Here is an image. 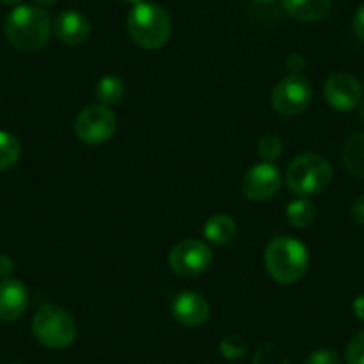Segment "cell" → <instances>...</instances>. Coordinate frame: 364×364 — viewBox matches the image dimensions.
Masks as SVG:
<instances>
[{
  "instance_id": "6da1fadb",
  "label": "cell",
  "mask_w": 364,
  "mask_h": 364,
  "mask_svg": "<svg viewBox=\"0 0 364 364\" xmlns=\"http://www.w3.org/2000/svg\"><path fill=\"white\" fill-rule=\"evenodd\" d=\"M4 33L9 43L18 50L36 52L50 40V15L38 6H18L6 18Z\"/></svg>"
},
{
  "instance_id": "7a4b0ae2",
  "label": "cell",
  "mask_w": 364,
  "mask_h": 364,
  "mask_svg": "<svg viewBox=\"0 0 364 364\" xmlns=\"http://www.w3.org/2000/svg\"><path fill=\"white\" fill-rule=\"evenodd\" d=\"M264 266L275 282L295 284L307 273L309 254L295 237H273L264 250Z\"/></svg>"
},
{
  "instance_id": "3957f363",
  "label": "cell",
  "mask_w": 364,
  "mask_h": 364,
  "mask_svg": "<svg viewBox=\"0 0 364 364\" xmlns=\"http://www.w3.org/2000/svg\"><path fill=\"white\" fill-rule=\"evenodd\" d=\"M127 31L132 41L143 48H161L171 34L168 13L154 2H138L127 15Z\"/></svg>"
},
{
  "instance_id": "277c9868",
  "label": "cell",
  "mask_w": 364,
  "mask_h": 364,
  "mask_svg": "<svg viewBox=\"0 0 364 364\" xmlns=\"http://www.w3.org/2000/svg\"><path fill=\"white\" fill-rule=\"evenodd\" d=\"M286 182L289 190L299 197L321 193L332 182V166L320 154H300L289 163Z\"/></svg>"
},
{
  "instance_id": "5b68a950",
  "label": "cell",
  "mask_w": 364,
  "mask_h": 364,
  "mask_svg": "<svg viewBox=\"0 0 364 364\" xmlns=\"http://www.w3.org/2000/svg\"><path fill=\"white\" fill-rule=\"evenodd\" d=\"M33 334L52 350L68 348L77 338V323L72 314L58 304H45L33 318Z\"/></svg>"
},
{
  "instance_id": "8992f818",
  "label": "cell",
  "mask_w": 364,
  "mask_h": 364,
  "mask_svg": "<svg viewBox=\"0 0 364 364\" xmlns=\"http://www.w3.org/2000/svg\"><path fill=\"white\" fill-rule=\"evenodd\" d=\"M313 102V87L311 82L300 73L284 77L275 86L272 93L273 109L284 117H296L309 109Z\"/></svg>"
},
{
  "instance_id": "52a82bcc",
  "label": "cell",
  "mask_w": 364,
  "mask_h": 364,
  "mask_svg": "<svg viewBox=\"0 0 364 364\" xmlns=\"http://www.w3.org/2000/svg\"><path fill=\"white\" fill-rule=\"evenodd\" d=\"M75 132L86 145H102L109 141L117 132V117L102 104L87 106L77 114Z\"/></svg>"
},
{
  "instance_id": "ba28073f",
  "label": "cell",
  "mask_w": 364,
  "mask_h": 364,
  "mask_svg": "<svg viewBox=\"0 0 364 364\" xmlns=\"http://www.w3.org/2000/svg\"><path fill=\"white\" fill-rule=\"evenodd\" d=\"M213 252L204 241L184 240L171 248L168 264L178 277H197L211 266Z\"/></svg>"
},
{
  "instance_id": "9c48e42d",
  "label": "cell",
  "mask_w": 364,
  "mask_h": 364,
  "mask_svg": "<svg viewBox=\"0 0 364 364\" xmlns=\"http://www.w3.org/2000/svg\"><path fill=\"white\" fill-rule=\"evenodd\" d=\"M282 186V177L279 168L273 163H259L245 173L241 182V191L248 200L264 202L277 195Z\"/></svg>"
},
{
  "instance_id": "30bf717a",
  "label": "cell",
  "mask_w": 364,
  "mask_h": 364,
  "mask_svg": "<svg viewBox=\"0 0 364 364\" xmlns=\"http://www.w3.org/2000/svg\"><path fill=\"white\" fill-rule=\"evenodd\" d=\"M363 90L359 80L350 73H334L325 84V100L332 109L350 113L360 104Z\"/></svg>"
},
{
  "instance_id": "8fae6325",
  "label": "cell",
  "mask_w": 364,
  "mask_h": 364,
  "mask_svg": "<svg viewBox=\"0 0 364 364\" xmlns=\"http://www.w3.org/2000/svg\"><path fill=\"white\" fill-rule=\"evenodd\" d=\"M209 313L208 300L195 291L178 293L171 304V314L184 327H200L208 321Z\"/></svg>"
},
{
  "instance_id": "7c38bea8",
  "label": "cell",
  "mask_w": 364,
  "mask_h": 364,
  "mask_svg": "<svg viewBox=\"0 0 364 364\" xmlns=\"http://www.w3.org/2000/svg\"><path fill=\"white\" fill-rule=\"evenodd\" d=\"M29 306V291L18 279L0 281V321L9 323L26 313Z\"/></svg>"
},
{
  "instance_id": "4fadbf2b",
  "label": "cell",
  "mask_w": 364,
  "mask_h": 364,
  "mask_svg": "<svg viewBox=\"0 0 364 364\" xmlns=\"http://www.w3.org/2000/svg\"><path fill=\"white\" fill-rule=\"evenodd\" d=\"M52 29H54L55 38L70 47H79V45L86 43L91 33L90 22L79 11H63L54 20Z\"/></svg>"
},
{
  "instance_id": "5bb4252c",
  "label": "cell",
  "mask_w": 364,
  "mask_h": 364,
  "mask_svg": "<svg viewBox=\"0 0 364 364\" xmlns=\"http://www.w3.org/2000/svg\"><path fill=\"white\" fill-rule=\"evenodd\" d=\"M289 16L299 22H318L331 11L332 0H282Z\"/></svg>"
},
{
  "instance_id": "9a60e30c",
  "label": "cell",
  "mask_w": 364,
  "mask_h": 364,
  "mask_svg": "<svg viewBox=\"0 0 364 364\" xmlns=\"http://www.w3.org/2000/svg\"><path fill=\"white\" fill-rule=\"evenodd\" d=\"M205 240L213 245H227L236 236V222L227 215H215L205 222Z\"/></svg>"
},
{
  "instance_id": "2e32d148",
  "label": "cell",
  "mask_w": 364,
  "mask_h": 364,
  "mask_svg": "<svg viewBox=\"0 0 364 364\" xmlns=\"http://www.w3.org/2000/svg\"><path fill=\"white\" fill-rule=\"evenodd\" d=\"M343 161L350 173L364 178V134H357L346 141Z\"/></svg>"
},
{
  "instance_id": "e0dca14e",
  "label": "cell",
  "mask_w": 364,
  "mask_h": 364,
  "mask_svg": "<svg viewBox=\"0 0 364 364\" xmlns=\"http://www.w3.org/2000/svg\"><path fill=\"white\" fill-rule=\"evenodd\" d=\"M95 95L102 106H113L125 97V82L117 75H106L99 80Z\"/></svg>"
},
{
  "instance_id": "ac0fdd59",
  "label": "cell",
  "mask_w": 364,
  "mask_h": 364,
  "mask_svg": "<svg viewBox=\"0 0 364 364\" xmlns=\"http://www.w3.org/2000/svg\"><path fill=\"white\" fill-rule=\"evenodd\" d=\"M288 222L296 229H306L316 218V208L309 198H296L286 209Z\"/></svg>"
},
{
  "instance_id": "d6986e66",
  "label": "cell",
  "mask_w": 364,
  "mask_h": 364,
  "mask_svg": "<svg viewBox=\"0 0 364 364\" xmlns=\"http://www.w3.org/2000/svg\"><path fill=\"white\" fill-rule=\"evenodd\" d=\"M22 146L20 141L9 132L0 131V170H9L15 166L16 161L20 159Z\"/></svg>"
},
{
  "instance_id": "ffe728a7",
  "label": "cell",
  "mask_w": 364,
  "mask_h": 364,
  "mask_svg": "<svg viewBox=\"0 0 364 364\" xmlns=\"http://www.w3.org/2000/svg\"><path fill=\"white\" fill-rule=\"evenodd\" d=\"M254 364H289V360L277 345L266 343L255 352Z\"/></svg>"
},
{
  "instance_id": "44dd1931",
  "label": "cell",
  "mask_w": 364,
  "mask_h": 364,
  "mask_svg": "<svg viewBox=\"0 0 364 364\" xmlns=\"http://www.w3.org/2000/svg\"><path fill=\"white\" fill-rule=\"evenodd\" d=\"M247 350L248 346L241 336H227V338H223L220 341V353H222V357H225L229 360L240 359V357H243L247 353Z\"/></svg>"
},
{
  "instance_id": "7402d4cb",
  "label": "cell",
  "mask_w": 364,
  "mask_h": 364,
  "mask_svg": "<svg viewBox=\"0 0 364 364\" xmlns=\"http://www.w3.org/2000/svg\"><path fill=\"white\" fill-rule=\"evenodd\" d=\"M282 141L279 136L275 134H264L259 141V156L262 157V161L266 163H273L277 161L282 154Z\"/></svg>"
},
{
  "instance_id": "603a6c76",
  "label": "cell",
  "mask_w": 364,
  "mask_h": 364,
  "mask_svg": "<svg viewBox=\"0 0 364 364\" xmlns=\"http://www.w3.org/2000/svg\"><path fill=\"white\" fill-rule=\"evenodd\" d=\"M346 364H364V331L350 339L346 346Z\"/></svg>"
},
{
  "instance_id": "cb8c5ba5",
  "label": "cell",
  "mask_w": 364,
  "mask_h": 364,
  "mask_svg": "<svg viewBox=\"0 0 364 364\" xmlns=\"http://www.w3.org/2000/svg\"><path fill=\"white\" fill-rule=\"evenodd\" d=\"M306 364H341L338 353L334 350H314L313 353H309V357L306 359Z\"/></svg>"
},
{
  "instance_id": "d4e9b609",
  "label": "cell",
  "mask_w": 364,
  "mask_h": 364,
  "mask_svg": "<svg viewBox=\"0 0 364 364\" xmlns=\"http://www.w3.org/2000/svg\"><path fill=\"white\" fill-rule=\"evenodd\" d=\"M352 27L355 36L359 38L360 41H364V4H360L359 8H357L355 15H353V20H352Z\"/></svg>"
},
{
  "instance_id": "484cf974",
  "label": "cell",
  "mask_w": 364,
  "mask_h": 364,
  "mask_svg": "<svg viewBox=\"0 0 364 364\" xmlns=\"http://www.w3.org/2000/svg\"><path fill=\"white\" fill-rule=\"evenodd\" d=\"M15 272V262L9 255L0 254V281L11 277V273Z\"/></svg>"
},
{
  "instance_id": "4316f807",
  "label": "cell",
  "mask_w": 364,
  "mask_h": 364,
  "mask_svg": "<svg viewBox=\"0 0 364 364\" xmlns=\"http://www.w3.org/2000/svg\"><path fill=\"white\" fill-rule=\"evenodd\" d=\"M352 218L353 222L359 223V225H364V195H360L352 205Z\"/></svg>"
},
{
  "instance_id": "83f0119b",
  "label": "cell",
  "mask_w": 364,
  "mask_h": 364,
  "mask_svg": "<svg viewBox=\"0 0 364 364\" xmlns=\"http://www.w3.org/2000/svg\"><path fill=\"white\" fill-rule=\"evenodd\" d=\"M352 307H353V313H355V316L359 318V320L364 321V295L357 296V299L353 300Z\"/></svg>"
},
{
  "instance_id": "f1b7e54d",
  "label": "cell",
  "mask_w": 364,
  "mask_h": 364,
  "mask_svg": "<svg viewBox=\"0 0 364 364\" xmlns=\"http://www.w3.org/2000/svg\"><path fill=\"white\" fill-rule=\"evenodd\" d=\"M36 4H40L41 8H48V6H52L55 2V0H34Z\"/></svg>"
},
{
  "instance_id": "f546056e",
  "label": "cell",
  "mask_w": 364,
  "mask_h": 364,
  "mask_svg": "<svg viewBox=\"0 0 364 364\" xmlns=\"http://www.w3.org/2000/svg\"><path fill=\"white\" fill-rule=\"evenodd\" d=\"M0 2H2V4H8V6H16V4H20L22 0H0Z\"/></svg>"
},
{
  "instance_id": "4dcf8cb0",
  "label": "cell",
  "mask_w": 364,
  "mask_h": 364,
  "mask_svg": "<svg viewBox=\"0 0 364 364\" xmlns=\"http://www.w3.org/2000/svg\"><path fill=\"white\" fill-rule=\"evenodd\" d=\"M255 2H257V4H273L275 0H255Z\"/></svg>"
},
{
  "instance_id": "1f68e13d",
  "label": "cell",
  "mask_w": 364,
  "mask_h": 364,
  "mask_svg": "<svg viewBox=\"0 0 364 364\" xmlns=\"http://www.w3.org/2000/svg\"><path fill=\"white\" fill-rule=\"evenodd\" d=\"M124 2H134V4H138V2H141V0H124Z\"/></svg>"
},
{
  "instance_id": "d6a6232c",
  "label": "cell",
  "mask_w": 364,
  "mask_h": 364,
  "mask_svg": "<svg viewBox=\"0 0 364 364\" xmlns=\"http://www.w3.org/2000/svg\"><path fill=\"white\" fill-rule=\"evenodd\" d=\"M15 364H22V363H15Z\"/></svg>"
}]
</instances>
